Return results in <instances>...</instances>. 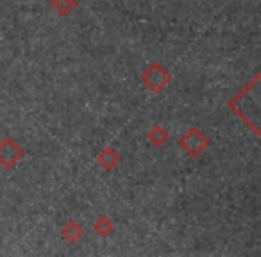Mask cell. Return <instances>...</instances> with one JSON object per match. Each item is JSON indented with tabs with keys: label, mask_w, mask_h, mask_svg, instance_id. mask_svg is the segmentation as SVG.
Masks as SVG:
<instances>
[{
	"label": "cell",
	"mask_w": 261,
	"mask_h": 257,
	"mask_svg": "<svg viewBox=\"0 0 261 257\" xmlns=\"http://www.w3.org/2000/svg\"><path fill=\"white\" fill-rule=\"evenodd\" d=\"M115 229H116L115 221H113L111 216H108V214L98 216L93 223V231L97 232L100 238H108V236H111L113 232H115Z\"/></svg>",
	"instance_id": "52a82bcc"
},
{
	"label": "cell",
	"mask_w": 261,
	"mask_h": 257,
	"mask_svg": "<svg viewBox=\"0 0 261 257\" xmlns=\"http://www.w3.org/2000/svg\"><path fill=\"white\" fill-rule=\"evenodd\" d=\"M147 139L154 149H163L168 141H170V132L165 129L163 125H154L149 132H147Z\"/></svg>",
	"instance_id": "5b68a950"
},
{
	"label": "cell",
	"mask_w": 261,
	"mask_h": 257,
	"mask_svg": "<svg viewBox=\"0 0 261 257\" xmlns=\"http://www.w3.org/2000/svg\"><path fill=\"white\" fill-rule=\"evenodd\" d=\"M120 161H122V156H120V152L113 145L104 147L97 156L98 166L104 168L106 172H113L120 164Z\"/></svg>",
	"instance_id": "277c9868"
},
{
	"label": "cell",
	"mask_w": 261,
	"mask_h": 257,
	"mask_svg": "<svg viewBox=\"0 0 261 257\" xmlns=\"http://www.w3.org/2000/svg\"><path fill=\"white\" fill-rule=\"evenodd\" d=\"M25 157V149L11 136L0 139V166L4 170H15L20 161Z\"/></svg>",
	"instance_id": "3957f363"
},
{
	"label": "cell",
	"mask_w": 261,
	"mask_h": 257,
	"mask_svg": "<svg viewBox=\"0 0 261 257\" xmlns=\"http://www.w3.org/2000/svg\"><path fill=\"white\" fill-rule=\"evenodd\" d=\"M172 82V73L161 63H152L142 73V84L152 93H161Z\"/></svg>",
	"instance_id": "7a4b0ae2"
},
{
	"label": "cell",
	"mask_w": 261,
	"mask_h": 257,
	"mask_svg": "<svg viewBox=\"0 0 261 257\" xmlns=\"http://www.w3.org/2000/svg\"><path fill=\"white\" fill-rule=\"evenodd\" d=\"M210 138L200 131L199 127H190L188 131L181 136V139H179V147L182 149V152L192 157V159H199L210 149Z\"/></svg>",
	"instance_id": "6da1fadb"
},
{
	"label": "cell",
	"mask_w": 261,
	"mask_h": 257,
	"mask_svg": "<svg viewBox=\"0 0 261 257\" xmlns=\"http://www.w3.org/2000/svg\"><path fill=\"white\" fill-rule=\"evenodd\" d=\"M52 9L61 16H70L77 8V0H50Z\"/></svg>",
	"instance_id": "ba28073f"
},
{
	"label": "cell",
	"mask_w": 261,
	"mask_h": 257,
	"mask_svg": "<svg viewBox=\"0 0 261 257\" xmlns=\"http://www.w3.org/2000/svg\"><path fill=\"white\" fill-rule=\"evenodd\" d=\"M84 227L79 223V221H75V220H70V221H66L65 223V227L61 229V236H63V239H66L68 243H77V241H81V239L84 238Z\"/></svg>",
	"instance_id": "8992f818"
}]
</instances>
